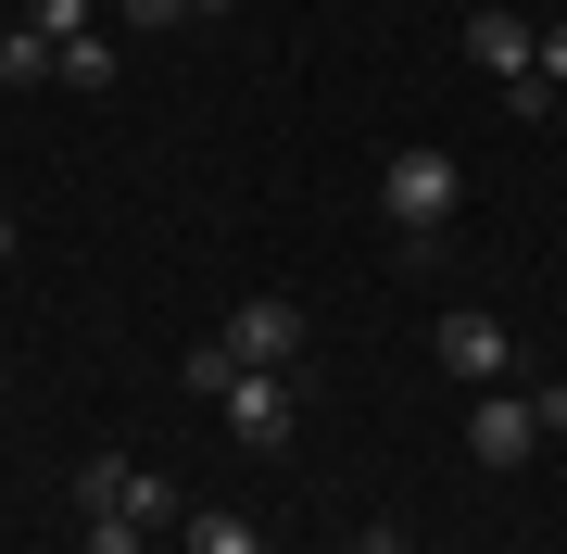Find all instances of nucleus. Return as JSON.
Here are the masks:
<instances>
[{"instance_id":"obj_1","label":"nucleus","mask_w":567,"mask_h":554,"mask_svg":"<svg viewBox=\"0 0 567 554\" xmlns=\"http://www.w3.org/2000/svg\"><path fill=\"white\" fill-rule=\"evenodd\" d=\"M454 202H466V165H454L442 139H404V151L379 165V215L404 227V252H429V240H442V227H454Z\"/></svg>"},{"instance_id":"obj_2","label":"nucleus","mask_w":567,"mask_h":554,"mask_svg":"<svg viewBox=\"0 0 567 554\" xmlns=\"http://www.w3.org/2000/svg\"><path fill=\"white\" fill-rule=\"evenodd\" d=\"M466 63H480V76H505L517 114H543V76H529V63H543V25H529V13L480 0V13H466Z\"/></svg>"},{"instance_id":"obj_3","label":"nucleus","mask_w":567,"mask_h":554,"mask_svg":"<svg viewBox=\"0 0 567 554\" xmlns=\"http://www.w3.org/2000/svg\"><path fill=\"white\" fill-rule=\"evenodd\" d=\"M529 453H543V416H529V390H480V404H466V467H480V479H517Z\"/></svg>"},{"instance_id":"obj_4","label":"nucleus","mask_w":567,"mask_h":554,"mask_svg":"<svg viewBox=\"0 0 567 554\" xmlns=\"http://www.w3.org/2000/svg\"><path fill=\"white\" fill-rule=\"evenodd\" d=\"M63 492H76L89 516H140V530H164V516H177V492H164L152 467H126V453H89V467L63 479Z\"/></svg>"},{"instance_id":"obj_5","label":"nucleus","mask_w":567,"mask_h":554,"mask_svg":"<svg viewBox=\"0 0 567 554\" xmlns=\"http://www.w3.org/2000/svg\"><path fill=\"white\" fill-rule=\"evenodd\" d=\"M215 341L240 353V366H265V378H290V366H303V303H278V290H252V303L227 315Z\"/></svg>"},{"instance_id":"obj_6","label":"nucleus","mask_w":567,"mask_h":554,"mask_svg":"<svg viewBox=\"0 0 567 554\" xmlns=\"http://www.w3.org/2000/svg\"><path fill=\"white\" fill-rule=\"evenodd\" d=\"M290 416H303V390H290V378H265V366L227 378V429H240L252 453H278V441H290Z\"/></svg>"},{"instance_id":"obj_7","label":"nucleus","mask_w":567,"mask_h":554,"mask_svg":"<svg viewBox=\"0 0 567 554\" xmlns=\"http://www.w3.org/2000/svg\"><path fill=\"white\" fill-rule=\"evenodd\" d=\"M442 366H454L466 390H492V378H517V341H505V328H492V315H480V303H466V315H442Z\"/></svg>"},{"instance_id":"obj_8","label":"nucleus","mask_w":567,"mask_h":554,"mask_svg":"<svg viewBox=\"0 0 567 554\" xmlns=\"http://www.w3.org/2000/svg\"><path fill=\"white\" fill-rule=\"evenodd\" d=\"M51 76H63V51L39 25H0V88H51Z\"/></svg>"},{"instance_id":"obj_9","label":"nucleus","mask_w":567,"mask_h":554,"mask_svg":"<svg viewBox=\"0 0 567 554\" xmlns=\"http://www.w3.org/2000/svg\"><path fill=\"white\" fill-rule=\"evenodd\" d=\"M177 542H189V554H265V542H252V516H227V504H189V516H177Z\"/></svg>"},{"instance_id":"obj_10","label":"nucleus","mask_w":567,"mask_h":554,"mask_svg":"<svg viewBox=\"0 0 567 554\" xmlns=\"http://www.w3.org/2000/svg\"><path fill=\"white\" fill-rule=\"evenodd\" d=\"M63 88H114V39L89 25V39H63Z\"/></svg>"},{"instance_id":"obj_11","label":"nucleus","mask_w":567,"mask_h":554,"mask_svg":"<svg viewBox=\"0 0 567 554\" xmlns=\"http://www.w3.org/2000/svg\"><path fill=\"white\" fill-rule=\"evenodd\" d=\"M177 378L203 390V404H227V378H240V353H227V341H203V353H177Z\"/></svg>"},{"instance_id":"obj_12","label":"nucleus","mask_w":567,"mask_h":554,"mask_svg":"<svg viewBox=\"0 0 567 554\" xmlns=\"http://www.w3.org/2000/svg\"><path fill=\"white\" fill-rule=\"evenodd\" d=\"M89 13H102V0H25V25H39L51 51H63V39H89Z\"/></svg>"},{"instance_id":"obj_13","label":"nucleus","mask_w":567,"mask_h":554,"mask_svg":"<svg viewBox=\"0 0 567 554\" xmlns=\"http://www.w3.org/2000/svg\"><path fill=\"white\" fill-rule=\"evenodd\" d=\"M114 25L126 39H164V25H189V0H114Z\"/></svg>"},{"instance_id":"obj_14","label":"nucleus","mask_w":567,"mask_h":554,"mask_svg":"<svg viewBox=\"0 0 567 554\" xmlns=\"http://www.w3.org/2000/svg\"><path fill=\"white\" fill-rule=\"evenodd\" d=\"M152 530H140V516H89V554H140Z\"/></svg>"},{"instance_id":"obj_15","label":"nucleus","mask_w":567,"mask_h":554,"mask_svg":"<svg viewBox=\"0 0 567 554\" xmlns=\"http://www.w3.org/2000/svg\"><path fill=\"white\" fill-rule=\"evenodd\" d=\"M529 76H567V25H543V63H529Z\"/></svg>"},{"instance_id":"obj_16","label":"nucleus","mask_w":567,"mask_h":554,"mask_svg":"<svg viewBox=\"0 0 567 554\" xmlns=\"http://www.w3.org/2000/svg\"><path fill=\"white\" fill-rule=\"evenodd\" d=\"M365 554H404V530H391V516H379V530H365Z\"/></svg>"},{"instance_id":"obj_17","label":"nucleus","mask_w":567,"mask_h":554,"mask_svg":"<svg viewBox=\"0 0 567 554\" xmlns=\"http://www.w3.org/2000/svg\"><path fill=\"white\" fill-rule=\"evenodd\" d=\"M0 265H13V215H0Z\"/></svg>"},{"instance_id":"obj_18","label":"nucleus","mask_w":567,"mask_h":554,"mask_svg":"<svg viewBox=\"0 0 567 554\" xmlns=\"http://www.w3.org/2000/svg\"><path fill=\"white\" fill-rule=\"evenodd\" d=\"M189 13H227V0H189Z\"/></svg>"}]
</instances>
